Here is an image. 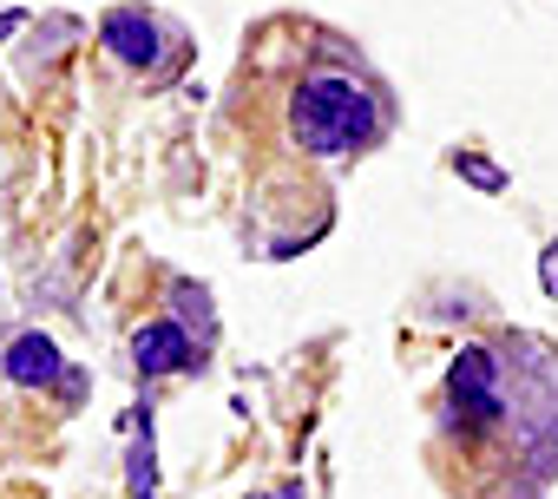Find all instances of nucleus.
Masks as SVG:
<instances>
[{"mask_svg": "<svg viewBox=\"0 0 558 499\" xmlns=\"http://www.w3.org/2000/svg\"><path fill=\"white\" fill-rule=\"evenodd\" d=\"M434 466L453 499H538L558 466V349L525 329L460 342L434 414Z\"/></svg>", "mask_w": 558, "mask_h": 499, "instance_id": "obj_1", "label": "nucleus"}, {"mask_svg": "<svg viewBox=\"0 0 558 499\" xmlns=\"http://www.w3.org/2000/svg\"><path fill=\"white\" fill-rule=\"evenodd\" d=\"M388 132V93L375 86V73L342 53V40L316 47L310 66H296L283 80V145L303 158H349L368 151Z\"/></svg>", "mask_w": 558, "mask_h": 499, "instance_id": "obj_2", "label": "nucleus"}, {"mask_svg": "<svg viewBox=\"0 0 558 499\" xmlns=\"http://www.w3.org/2000/svg\"><path fill=\"white\" fill-rule=\"evenodd\" d=\"M132 355H138V368L165 375V368H184V362H191V336H184V329H171V322H151V329H138Z\"/></svg>", "mask_w": 558, "mask_h": 499, "instance_id": "obj_3", "label": "nucleus"}, {"mask_svg": "<svg viewBox=\"0 0 558 499\" xmlns=\"http://www.w3.org/2000/svg\"><path fill=\"white\" fill-rule=\"evenodd\" d=\"M8 375H14V381H53V375H60L53 342H47V336H21V342L8 349Z\"/></svg>", "mask_w": 558, "mask_h": 499, "instance_id": "obj_4", "label": "nucleus"}, {"mask_svg": "<svg viewBox=\"0 0 558 499\" xmlns=\"http://www.w3.org/2000/svg\"><path fill=\"white\" fill-rule=\"evenodd\" d=\"M545 296H558V243L545 249Z\"/></svg>", "mask_w": 558, "mask_h": 499, "instance_id": "obj_5", "label": "nucleus"}]
</instances>
